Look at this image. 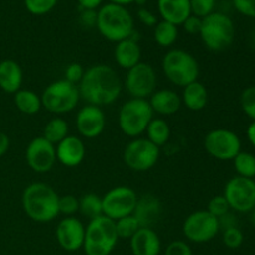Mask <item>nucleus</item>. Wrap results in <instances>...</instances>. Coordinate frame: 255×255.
<instances>
[{
  "instance_id": "obj_13",
  "label": "nucleus",
  "mask_w": 255,
  "mask_h": 255,
  "mask_svg": "<svg viewBox=\"0 0 255 255\" xmlns=\"http://www.w3.org/2000/svg\"><path fill=\"white\" fill-rule=\"evenodd\" d=\"M223 196L231 211L251 213L255 207V181L239 176L233 177L224 186Z\"/></svg>"
},
{
  "instance_id": "obj_48",
  "label": "nucleus",
  "mask_w": 255,
  "mask_h": 255,
  "mask_svg": "<svg viewBox=\"0 0 255 255\" xmlns=\"http://www.w3.org/2000/svg\"><path fill=\"white\" fill-rule=\"evenodd\" d=\"M247 138L251 142L252 146L255 148V121H252L247 128Z\"/></svg>"
},
{
  "instance_id": "obj_43",
  "label": "nucleus",
  "mask_w": 255,
  "mask_h": 255,
  "mask_svg": "<svg viewBox=\"0 0 255 255\" xmlns=\"http://www.w3.org/2000/svg\"><path fill=\"white\" fill-rule=\"evenodd\" d=\"M137 16H138V20L142 22L143 25L149 27H154L158 22L157 20V16L148 9H144V7H141V9L137 11Z\"/></svg>"
},
{
  "instance_id": "obj_20",
  "label": "nucleus",
  "mask_w": 255,
  "mask_h": 255,
  "mask_svg": "<svg viewBox=\"0 0 255 255\" xmlns=\"http://www.w3.org/2000/svg\"><path fill=\"white\" fill-rule=\"evenodd\" d=\"M133 255H159L162 243L153 228H139L129 239Z\"/></svg>"
},
{
  "instance_id": "obj_42",
  "label": "nucleus",
  "mask_w": 255,
  "mask_h": 255,
  "mask_svg": "<svg viewBox=\"0 0 255 255\" xmlns=\"http://www.w3.org/2000/svg\"><path fill=\"white\" fill-rule=\"evenodd\" d=\"M183 29L186 30L188 34L191 35H199L202 29V19L201 17H197L194 15H189L188 17L186 19V21L182 24Z\"/></svg>"
},
{
  "instance_id": "obj_22",
  "label": "nucleus",
  "mask_w": 255,
  "mask_h": 255,
  "mask_svg": "<svg viewBox=\"0 0 255 255\" xmlns=\"http://www.w3.org/2000/svg\"><path fill=\"white\" fill-rule=\"evenodd\" d=\"M115 61L120 67L129 70L141 62L142 50L138 44V40L134 37H128L122 41L117 42L114 51Z\"/></svg>"
},
{
  "instance_id": "obj_21",
  "label": "nucleus",
  "mask_w": 255,
  "mask_h": 255,
  "mask_svg": "<svg viewBox=\"0 0 255 255\" xmlns=\"http://www.w3.org/2000/svg\"><path fill=\"white\" fill-rule=\"evenodd\" d=\"M153 114L171 116L177 114L182 106L181 95L169 89L156 90L148 99Z\"/></svg>"
},
{
  "instance_id": "obj_40",
  "label": "nucleus",
  "mask_w": 255,
  "mask_h": 255,
  "mask_svg": "<svg viewBox=\"0 0 255 255\" xmlns=\"http://www.w3.org/2000/svg\"><path fill=\"white\" fill-rule=\"evenodd\" d=\"M164 255H193V252L187 242L173 241L167 246Z\"/></svg>"
},
{
  "instance_id": "obj_7",
  "label": "nucleus",
  "mask_w": 255,
  "mask_h": 255,
  "mask_svg": "<svg viewBox=\"0 0 255 255\" xmlns=\"http://www.w3.org/2000/svg\"><path fill=\"white\" fill-rule=\"evenodd\" d=\"M153 110L148 100L129 99L125 102L119 111V126L122 133L131 138H137L153 119Z\"/></svg>"
},
{
  "instance_id": "obj_12",
  "label": "nucleus",
  "mask_w": 255,
  "mask_h": 255,
  "mask_svg": "<svg viewBox=\"0 0 255 255\" xmlns=\"http://www.w3.org/2000/svg\"><path fill=\"white\" fill-rule=\"evenodd\" d=\"M122 84L132 99L148 100L157 89L156 70L152 65L141 61L136 66L127 70Z\"/></svg>"
},
{
  "instance_id": "obj_51",
  "label": "nucleus",
  "mask_w": 255,
  "mask_h": 255,
  "mask_svg": "<svg viewBox=\"0 0 255 255\" xmlns=\"http://www.w3.org/2000/svg\"><path fill=\"white\" fill-rule=\"evenodd\" d=\"M134 2H136L137 5H141V6H142V5H144V4H146V2H147V0H136V1H134Z\"/></svg>"
},
{
  "instance_id": "obj_34",
  "label": "nucleus",
  "mask_w": 255,
  "mask_h": 255,
  "mask_svg": "<svg viewBox=\"0 0 255 255\" xmlns=\"http://www.w3.org/2000/svg\"><path fill=\"white\" fill-rule=\"evenodd\" d=\"M242 110L244 114L252 119V121H255V85L249 86L243 90L239 99Z\"/></svg>"
},
{
  "instance_id": "obj_47",
  "label": "nucleus",
  "mask_w": 255,
  "mask_h": 255,
  "mask_svg": "<svg viewBox=\"0 0 255 255\" xmlns=\"http://www.w3.org/2000/svg\"><path fill=\"white\" fill-rule=\"evenodd\" d=\"M10 147V138L6 133L0 132V157L4 156Z\"/></svg>"
},
{
  "instance_id": "obj_33",
  "label": "nucleus",
  "mask_w": 255,
  "mask_h": 255,
  "mask_svg": "<svg viewBox=\"0 0 255 255\" xmlns=\"http://www.w3.org/2000/svg\"><path fill=\"white\" fill-rule=\"evenodd\" d=\"M57 1L59 0H24L27 11L32 15H37V16H41V15L51 11L57 5Z\"/></svg>"
},
{
  "instance_id": "obj_44",
  "label": "nucleus",
  "mask_w": 255,
  "mask_h": 255,
  "mask_svg": "<svg viewBox=\"0 0 255 255\" xmlns=\"http://www.w3.org/2000/svg\"><path fill=\"white\" fill-rule=\"evenodd\" d=\"M97 21V11L96 10H87L82 9L81 15H80V22L84 27H94L96 26Z\"/></svg>"
},
{
  "instance_id": "obj_41",
  "label": "nucleus",
  "mask_w": 255,
  "mask_h": 255,
  "mask_svg": "<svg viewBox=\"0 0 255 255\" xmlns=\"http://www.w3.org/2000/svg\"><path fill=\"white\" fill-rule=\"evenodd\" d=\"M233 5L242 15L255 19V0H233Z\"/></svg>"
},
{
  "instance_id": "obj_8",
  "label": "nucleus",
  "mask_w": 255,
  "mask_h": 255,
  "mask_svg": "<svg viewBox=\"0 0 255 255\" xmlns=\"http://www.w3.org/2000/svg\"><path fill=\"white\" fill-rule=\"evenodd\" d=\"M77 85L61 79L51 82L41 94L42 107L54 115H64L74 111L80 102Z\"/></svg>"
},
{
  "instance_id": "obj_32",
  "label": "nucleus",
  "mask_w": 255,
  "mask_h": 255,
  "mask_svg": "<svg viewBox=\"0 0 255 255\" xmlns=\"http://www.w3.org/2000/svg\"><path fill=\"white\" fill-rule=\"evenodd\" d=\"M115 227H116L117 236L121 239H131L133 234L141 228L138 222L136 221V218L132 214L115 221Z\"/></svg>"
},
{
  "instance_id": "obj_27",
  "label": "nucleus",
  "mask_w": 255,
  "mask_h": 255,
  "mask_svg": "<svg viewBox=\"0 0 255 255\" xmlns=\"http://www.w3.org/2000/svg\"><path fill=\"white\" fill-rule=\"evenodd\" d=\"M147 137L148 141L156 144L157 147H162L169 141L171 137V127H169L168 122L163 119H152L149 125L146 128Z\"/></svg>"
},
{
  "instance_id": "obj_25",
  "label": "nucleus",
  "mask_w": 255,
  "mask_h": 255,
  "mask_svg": "<svg viewBox=\"0 0 255 255\" xmlns=\"http://www.w3.org/2000/svg\"><path fill=\"white\" fill-rule=\"evenodd\" d=\"M181 99L182 105H184L191 111H202L208 105V90H207V87L202 82L197 80V81L183 87Z\"/></svg>"
},
{
  "instance_id": "obj_29",
  "label": "nucleus",
  "mask_w": 255,
  "mask_h": 255,
  "mask_svg": "<svg viewBox=\"0 0 255 255\" xmlns=\"http://www.w3.org/2000/svg\"><path fill=\"white\" fill-rule=\"evenodd\" d=\"M153 39L161 47H171L178 39V26L161 20L154 26Z\"/></svg>"
},
{
  "instance_id": "obj_14",
  "label": "nucleus",
  "mask_w": 255,
  "mask_h": 255,
  "mask_svg": "<svg viewBox=\"0 0 255 255\" xmlns=\"http://www.w3.org/2000/svg\"><path fill=\"white\" fill-rule=\"evenodd\" d=\"M137 199L138 196L131 187H115L102 197V213L112 221L131 216L136 207Z\"/></svg>"
},
{
  "instance_id": "obj_2",
  "label": "nucleus",
  "mask_w": 255,
  "mask_h": 255,
  "mask_svg": "<svg viewBox=\"0 0 255 255\" xmlns=\"http://www.w3.org/2000/svg\"><path fill=\"white\" fill-rule=\"evenodd\" d=\"M59 194L44 182H34L24 189L21 204L25 214L37 223H49L59 217Z\"/></svg>"
},
{
  "instance_id": "obj_18",
  "label": "nucleus",
  "mask_w": 255,
  "mask_h": 255,
  "mask_svg": "<svg viewBox=\"0 0 255 255\" xmlns=\"http://www.w3.org/2000/svg\"><path fill=\"white\" fill-rule=\"evenodd\" d=\"M163 213V206L158 197L153 194H143L137 199L132 216L136 218L141 228H152L158 223Z\"/></svg>"
},
{
  "instance_id": "obj_4",
  "label": "nucleus",
  "mask_w": 255,
  "mask_h": 255,
  "mask_svg": "<svg viewBox=\"0 0 255 255\" xmlns=\"http://www.w3.org/2000/svg\"><path fill=\"white\" fill-rule=\"evenodd\" d=\"M119 239L115 221L100 216L89 221L82 249L86 255H110L116 248Z\"/></svg>"
},
{
  "instance_id": "obj_46",
  "label": "nucleus",
  "mask_w": 255,
  "mask_h": 255,
  "mask_svg": "<svg viewBox=\"0 0 255 255\" xmlns=\"http://www.w3.org/2000/svg\"><path fill=\"white\" fill-rule=\"evenodd\" d=\"M102 1L104 0H77L80 6L87 10H96L102 4Z\"/></svg>"
},
{
  "instance_id": "obj_3",
  "label": "nucleus",
  "mask_w": 255,
  "mask_h": 255,
  "mask_svg": "<svg viewBox=\"0 0 255 255\" xmlns=\"http://www.w3.org/2000/svg\"><path fill=\"white\" fill-rule=\"evenodd\" d=\"M96 27L105 39L117 44L132 36L134 21L126 6L109 2L97 11Z\"/></svg>"
},
{
  "instance_id": "obj_10",
  "label": "nucleus",
  "mask_w": 255,
  "mask_h": 255,
  "mask_svg": "<svg viewBox=\"0 0 255 255\" xmlns=\"http://www.w3.org/2000/svg\"><path fill=\"white\" fill-rule=\"evenodd\" d=\"M204 149L218 161H233L242 151V142L236 132L227 128H214L204 137Z\"/></svg>"
},
{
  "instance_id": "obj_31",
  "label": "nucleus",
  "mask_w": 255,
  "mask_h": 255,
  "mask_svg": "<svg viewBox=\"0 0 255 255\" xmlns=\"http://www.w3.org/2000/svg\"><path fill=\"white\" fill-rule=\"evenodd\" d=\"M234 169L237 176L244 177V178H252L255 177V156L249 152L241 151L233 159Z\"/></svg>"
},
{
  "instance_id": "obj_39",
  "label": "nucleus",
  "mask_w": 255,
  "mask_h": 255,
  "mask_svg": "<svg viewBox=\"0 0 255 255\" xmlns=\"http://www.w3.org/2000/svg\"><path fill=\"white\" fill-rule=\"evenodd\" d=\"M85 74V69L81 64L79 62H71L65 69V76L64 79L67 80L69 82L74 85H79L80 81L82 80Z\"/></svg>"
},
{
  "instance_id": "obj_24",
  "label": "nucleus",
  "mask_w": 255,
  "mask_h": 255,
  "mask_svg": "<svg viewBox=\"0 0 255 255\" xmlns=\"http://www.w3.org/2000/svg\"><path fill=\"white\" fill-rule=\"evenodd\" d=\"M157 7L162 20L177 26L183 24L191 15L189 0H157Z\"/></svg>"
},
{
  "instance_id": "obj_45",
  "label": "nucleus",
  "mask_w": 255,
  "mask_h": 255,
  "mask_svg": "<svg viewBox=\"0 0 255 255\" xmlns=\"http://www.w3.org/2000/svg\"><path fill=\"white\" fill-rule=\"evenodd\" d=\"M218 223H219V229H221V231H226V229L238 227V219H237L236 214L232 213V212L229 211L228 213H226L224 216L219 217Z\"/></svg>"
},
{
  "instance_id": "obj_35",
  "label": "nucleus",
  "mask_w": 255,
  "mask_h": 255,
  "mask_svg": "<svg viewBox=\"0 0 255 255\" xmlns=\"http://www.w3.org/2000/svg\"><path fill=\"white\" fill-rule=\"evenodd\" d=\"M189 5H191V15L204 19L214 12L216 0H189Z\"/></svg>"
},
{
  "instance_id": "obj_23",
  "label": "nucleus",
  "mask_w": 255,
  "mask_h": 255,
  "mask_svg": "<svg viewBox=\"0 0 255 255\" xmlns=\"http://www.w3.org/2000/svg\"><path fill=\"white\" fill-rule=\"evenodd\" d=\"M24 74L15 60L5 59L0 61V89L6 94H16L22 86Z\"/></svg>"
},
{
  "instance_id": "obj_6",
  "label": "nucleus",
  "mask_w": 255,
  "mask_h": 255,
  "mask_svg": "<svg viewBox=\"0 0 255 255\" xmlns=\"http://www.w3.org/2000/svg\"><path fill=\"white\" fill-rule=\"evenodd\" d=\"M199 36L207 49L214 52H221L233 44L236 27L228 15L214 11L202 19Z\"/></svg>"
},
{
  "instance_id": "obj_11",
  "label": "nucleus",
  "mask_w": 255,
  "mask_h": 255,
  "mask_svg": "<svg viewBox=\"0 0 255 255\" xmlns=\"http://www.w3.org/2000/svg\"><path fill=\"white\" fill-rule=\"evenodd\" d=\"M218 218L212 216L207 209L196 211L189 214L183 222L182 232L187 241L192 243L203 244L213 241L219 233Z\"/></svg>"
},
{
  "instance_id": "obj_49",
  "label": "nucleus",
  "mask_w": 255,
  "mask_h": 255,
  "mask_svg": "<svg viewBox=\"0 0 255 255\" xmlns=\"http://www.w3.org/2000/svg\"><path fill=\"white\" fill-rule=\"evenodd\" d=\"M134 1H136V0H110V2H112V4L121 5V6H126V5L132 4V2Z\"/></svg>"
},
{
  "instance_id": "obj_28",
  "label": "nucleus",
  "mask_w": 255,
  "mask_h": 255,
  "mask_svg": "<svg viewBox=\"0 0 255 255\" xmlns=\"http://www.w3.org/2000/svg\"><path fill=\"white\" fill-rule=\"evenodd\" d=\"M69 136V124L62 117H54L44 127L42 137L56 146L57 143Z\"/></svg>"
},
{
  "instance_id": "obj_1",
  "label": "nucleus",
  "mask_w": 255,
  "mask_h": 255,
  "mask_svg": "<svg viewBox=\"0 0 255 255\" xmlns=\"http://www.w3.org/2000/svg\"><path fill=\"white\" fill-rule=\"evenodd\" d=\"M77 87L80 97L87 104L102 107L114 104L119 99L124 84L116 70L106 64H97L85 70Z\"/></svg>"
},
{
  "instance_id": "obj_30",
  "label": "nucleus",
  "mask_w": 255,
  "mask_h": 255,
  "mask_svg": "<svg viewBox=\"0 0 255 255\" xmlns=\"http://www.w3.org/2000/svg\"><path fill=\"white\" fill-rule=\"evenodd\" d=\"M79 212L84 217L89 218L90 221L96 218V217L104 216V213H102V197H100L99 194H84V196L79 199Z\"/></svg>"
},
{
  "instance_id": "obj_16",
  "label": "nucleus",
  "mask_w": 255,
  "mask_h": 255,
  "mask_svg": "<svg viewBox=\"0 0 255 255\" xmlns=\"http://www.w3.org/2000/svg\"><path fill=\"white\" fill-rule=\"evenodd\" d=\"M86 226L75 216L65 217L59 222L55 231V237L64 251L77 252L82 249L85 242Z\"/></svg>"
},
{
  "instance_id": "obj_26",
  "label": "nucleus",
  "mask_w": 255,
  "mask_h": 255,
  "mask_svg": "<svg viewBox=\"0 0 255 255\" xmlns=\"http://www.w3.org/2000/svg\"><path fill=\"white\" fill-rule=\"evenodd\" d=\"M14 104L16 109L25 115L39 114L42 107L41 96L26 89H20L14 94Z\"/></svg>"
},
{
  "instance_id": "obj_36",
  "label": "nucleus",
  "mask_w": 255,
  "mask_h": 255,
  "mask_svg": "<svg viewBox=\"0 0 255 255\" xmlns=\"http://www.w3.org/2000/svg\"><path fill=\"white\" fill-rule=\"evenodd\" d=\"M80 203L79 198L72 194H65L59 197V213L65 217H72L79 212Z\"/></svg>"
},
{
  "instance_id": "obj_50",
  "label": "nucleus",
  "mask_w": 255,
  "mask_h": 255,
  "mask_svg": "<svg viewBox=\"0 0 255 255\" xmlns=\"http://www.w3.org/2000/svg\"><path fill=\"white\" fill-rule=\"evenodd\" d=\"M251 222H252V224L255 227V207L252 209V212H251Z\"/></svg>"
},
{
  "instance_id": "obj_5",
  "label": "nucleus",
  "mask_w": 255,
  "mask_h": 255,
  "mask_svg": "<svg viewBox=\"0 0 255 255\" xmlns=\"http://www.w3.org/2000/svg\"><path fill=\"white\" fill-rule=\"evenodd\" d=\"M162 71L171 84L183 89L198 80L199 64L186 50L172 49L162 59Z\"/></svg>"
},
{
  "instance_id": "obj_17",
  "label": "nucleus",
  "mask_w": 255,
  "mask_h": 255,
  "mask_svg": "<svg viewBox=\"0 0 255 255\" xmlns=\"http://www.w3.org/2000/svg\"><path fill=\"white\" fill-rule=\"evenodd\" d=\"M75 125L81 137L96 138L106 128V115L102 107L87 104L77 112Z\"/></svg>"
},
{
  "instance_id": "obj_37",
  "label": "nucleus",
  "mask_w": 255,
  "mask_h": 255,
  "mask_svg": "<svg viewBox=\"0 0 255 255\" xmlns=\"http://www.w3.org/2000/svg\"><path fill=\"white\" fill-rule=\"evenodd\" d=\"M222 241L223 244L229 249H238L239 247L243 244L244 241V234L238 227H234V228H229L223 231L222 234Z\"/></svg>"
},
{
  "instance_id": "obj_9",
  "label": "nucleus",
  "mask_w": 255,
  "mask_h": 255,
  "mask_svg": "<svg viewBox=\"0 0 255 255\" xmlns=\"http://www.w3.org/2000/svg\"><path fill=\"white\" fill-rule=\"evenodd\" d=\"M159 147L147 138L137 137L129 141L124 149V162L131 171L147 172L159 159Z\"/></svg>"
},
{
  "instance_id": "obj_19",
  "label": "nucleus",
  "mask_w": 255,
  "mask_h": 255,
  "mask_svg": "<svg viewBox=\"0 0 255 255\" xmlns=\"http://www.w3.org/2000/svg\"><path fill=\"white\" fill-rule=\"evenodd\" d=\"M86 156V147L80 137L69 134L56 144V159L67 168L80 166Z\"/></svg>"
},
{
  "instance_id": "obj_15",
  "label": "nucleus",
  "mask_w": 255,
  "mask_h": 255,
  "mask_svg": "<svg viewBox=\"0 0 255 255\" xmlns=\"http://www.w3.org/2000/svg\"><path fill=\"white\" fill-rule=\"evenodd\" d=\"M25 158L30 168L36 173H47L56 163V146L42 136L35 137L27 144Z\"/></svg>"
},
{
  "instance_id": "obj_38",
  "label": "nucleus",
  "mask_w": 255,
  "mask_h": 255,
  "mask_svg": "<svg viewBox=\"0 0 255 255\" xmlns=\"http://www.w3.org/2000/svg\"><path fill=\"white\" fill-rule=\"evenodd\" d=\"M207 211H208L212 216L216 217V218H219V217L228 213V212L231 211V207H229L228 202L224 198L223 194H221V196H214L213 198L208 202Z\"/></svg>"
}]
</instances>
